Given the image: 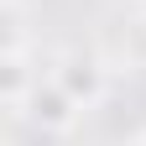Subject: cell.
I'll return each mask as SVG.
<instances>
[{"label": "cell", "mask_w": 146, "mask_h": 146, "mask_svg": "<svg viewBox=\"0 0 146 146\" xmlns=\"http://www.w3.org/2000/svg\"><path fill=\"white\" fill-rule=\"evenodd\" d=\"M58 84L68 89L73 99H94V94H99V68L89 63V58H68L63 73H58Z\"/></svg>", "instance_id": "cell-2"}, {"label": "cell", "mask_w": 146, "mask_h": 146, "mask_svg": "<svg viewBox=\"0 0 146 146\" xmlns=\"http://www.w3.org/2000/svg\"><path fill=\"white\" fill-rule=\"evenodd\" d=\"M73 104H78V99H73L63 84H47V89L36 84L31 89V120L42 125V131H63V125L73 120Z\"/></svg>", "instance_id": "cell-1"}, {"label": "cell", "mask_w": 146, "mask_h": 146, "mask_svg": "<svg viewBox=\"0 0 146 146\" xmlns=\"http://www.w3.org/2000/svg\"><path fill=\"white\" fill-rule=\"evenodd\" d=\"M141 146H146V141H141Z\"/></svg>", "instance_id": "cell-3"}]
</instances>
